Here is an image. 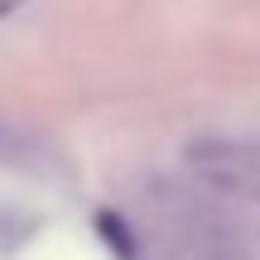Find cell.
<instances>
[{
  "mask_svg": "<svg viewBox=\"0 0 260 260\" xmlns=\"http://www.w3.org/2000/svg\"><path fill=\"white\" fill-rule=\"evenodd\" d=\"M188 169L212 193H255L260 188V145L232 135H207L188 145Z\"/></svg>",
  "mask_w": 260,
  "mask_h": 260,
  "instance_id": "6da1fadb",
  "label": "cell"
},
{
  "mask_svg": "<svg viewBox=\"0 0 260 260\" xmlns=\"http://www.w3.org/2000/svg\"><path fill=\"white\" fill-rule=\"evenodd\" d=\"M0 164H15V169H44V149L39 140H29L19 125H10L0 116Z\"/></svg>",
  "mask_w": 260,
  "mask_h": 260,
  "instance_id": "7a4b0ae2",
  "label": "cell"
},
{
  "mask_svg": "<svg viewBox=\"0 0 260 260\" xmlns=\"http://www.w3.org/2000/svg\"><path fill=\"white\" fill-rule=\"evenodd\" d=\"M19 5H24V0H0V19H10V15H15Z\"/></svg>",
  "mask_w": 260,
  "mask_h": 260,
  "instance_id": "3957f363",
  "label": "cell"
}]
</instances>
